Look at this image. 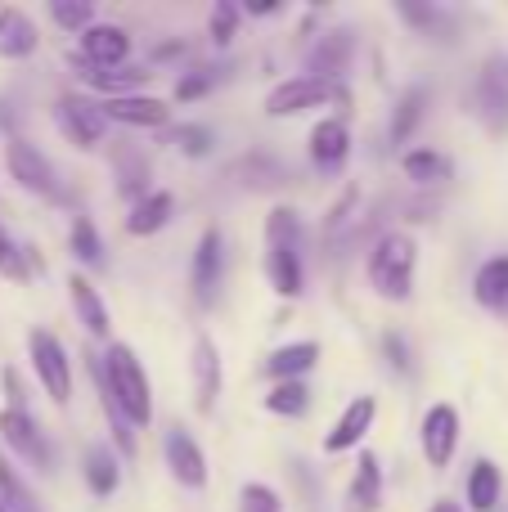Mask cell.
I'll list each match as a JSON object with an SVG mask.
<instances>
[{
	"mask_svg": "<svg viewBox=\"0 0 508 512\" xmlns=\"http://www.w3.org/2000/svg\"><path fill=\"white\" fill-rule=\"evenodd\" d=\"M414 261L419 248L405 230H387L383 239L369 248V288L383 301H410L414 292Z\"/></svg>",
	"mask_w": 508,
	"mask_h": 512,
	"instance_id": "6da1fadb",
	"label": "cell"
},
{
	"mask_svg": "<svg viewBox=\"0 0 508 512\" xmlns=\"http://www.w3.org/2000/svg\"><path fill=\"white\" fill-rule=\"evenodd\" d=\"M104 378H108V387H113L122 414L131 418V427H149L153 423V387H149V373H144L140 355L126 342H113L104 351Z\"/></svg>",
	"mask_w": 508,
	"mask_h": 512,
	"instance_id": "7a4b0ae2",
	"label": "cell"
},
{
	"mask_svg": "<svg viewBox=\"0 0 508 512\" xmlns=\"http://www.w3.org/2000/svg\"><path fill=\"white\" fill-rule=\"evenodd\" d=\"M464 108L491 135H504L508 131V59H504V54H495V59L482 63L473 90L464 95Z\"/></svg>",
	"mask_w": 508,
	"mask_h": 512,
	"instance_id": "3957f363",
	"label": "cell"
},
{
	"mask_svg": "<svg viewBox=\"0 0 508 512\" xmlns=\"http://www.w3.org/2000/svg\"><path fill=\"white\" fill-rule=\"evenodd\" d=\"M27 355H32V369L41 378V387L50 391L54 405H68L72 396V360L63 351V342L50 333V328H32L27 333Z\"/></svg>",
	"mask_w": 508,
	"mask_h": 512,
	"instance_id": "277c9868",
	"label": "cell"
},
{
	"mask_svg": "<svg viewBox=\"0 0 508 512\" xmlns=\"http://www.w3.org/2000/svg\"><path fill=\"white\" fill-rule=\"evenodd\" d=\"M54 122H59L63 140L81 153L99 149V144H104V131H108L104 104H95V99H86V95H63L59 104H54Z\"/></svg>",
	"mask_w": 508,
	"mask_h": 512,
	"instance_id": "5b68a950",
	"label": "cell"
},
{
	"mask_svg": "<svg viewBox=\"0 0 508 512\" xmlns=\"http://www.w3.org/2000/svg\"><path fill=\"white\" fill-rule=\"evenodd\" d=\"M329 99L347 104V95H342V90H333L329 81L302 72V77H288V81H279V86L270 90V95H266V113L270 117H297V113H311V108L329 104Z\"/></svg>",
	"mask_w": 508,
	"mask_h": 512,
	"instance_id": "8992f818",
	"label": "cell"
},
{
	"mask_svg": "<svg viewBox=\"0 0 508 512\" xmlns=\"http://www.w3.org/2000/svg\"><path fill=\"white\" fill-rule=\"evenodd\" d=\"M0 436H5V445L27 463V468H36V472L54 468L50 441H45V432L36 427V418L27 414V409H5V414H0Z\"/></svg>",
	"mask_w": 508,
	"mask_h": 512,
	"instance_id": "52a82bcc",
	"label": "cell"
},
{
	"mask_svg": "<svg viewBox=\"0 0 508 512\" xmlns=\"http://www.w3.org/2000/svg\"><path fill=\"white\" fill-rule=\"evenodd\" d=\"M5 162H9V176H14L18 185L27 189V194H41V198H54V194H59V176H54V162L45 158L36 144L9 140Z\"/></svg>",
	"mask_w": 508,
	"mask_h": 512,
	"instance_id": "ba28073f",
	"label": "cell"
},
{
	"mask_svg": "<svg viewBox=\"0 0 508 512\" xmlns=\"http://www.w3.org/2000/svg\"><path fill=\"white\" fill-rule=\"evenodd\" d=\"M419 441H423V459H428L432 472L450 468V459H455V450H459V414H455V405H432L428 414H423Z\"/></svg>",
	"mask_w": 508,
	"mask_h": 512,
	"instance_id": "9c48e42d",
	"label": "cell"
},
{
	"mask_svg": "<svg viewBox=\"0 0 508 512\" xmlns=\"http://www.w3.org/2000/svg\"><path fill=\"white\" fill-rule=\"evenodd\" d=\"M221 279H225V239L221 230H203V239L194 248V270H189V288H194L198 306H212L216 292H221Z\"/></svg>",
	"mask_w": 508,
	"mask_h": 512,
	"instance_id": "30bf717a",
	"label": "cell"
},
{
	"mask_svg": "<svg viewBox=\"0 0 508 512\" xmlns=\"http://www.w3.org/2000/svg\"><path fill=\"white\" fill-rule=\"evenodd\" d=\"M189 369H194V405H198V414H212L216 400H221L225 373H221V351H216V342L207 333L194 337V360H189Z\"/></svg>",
	"mask_w": 508,
	"mask_h": 512,
	"instance_id": "8fae6325",
	"label": "cell"
},
{
	"mask_svg": "<svg viewBox=\"0 0 508 512\" xmlns=\"http://www.w3.org/2000/svg\"><path fill=\"white\" fill-rule=\"evenodd\" d=\"M126 54H131V36L117 23H95L90 32H81V59L99 72L126 68Z\"/></svg>",
	"mask_w": 508,
	"mask_h": 512,
	"instance_id": "7c38bea8",
	"label": "cell"
},
{
	"mask_svg": "<svg viewBox=\"0 0 508 512\" xmlns=\"http://www.w3.org/2000/svg\"><path fill=\"white\" fill-rule=\"evenodd\" d=\"M162 454H167V468H171V477H176L180 486H189V490L207 486V459H203L198 441L185 432V427H171L167 441H162Z\"/></svg>",
	"mask_w": 508,
	"mask_h": 512,
	"instance_id": "4fadbf2b",
	"label": "cell"
},
{
	"mask_svg": "<svg viewBox=\"0 0 508 512\" xmlns=\"http://www.w3.org/2000/svg\"><path fill=\"white\" fill-rule=\"evenodd\" d=\"M351 54H356V32L351 27H333V32H324L320 41H315V50H311V77H320V81H338V77H347V68H351Z\"/></svg>",
	"mask_w": 508,
	"mask_h": 512,
	"instance_id": "5bb4252c",
	"label": "cell"
},
{
	"mask_svg": "<svg viewBox=\"0 0 508 512\" xmlns=\"http://www.w3.org/2000/svg\"><path fill=\"white\" fill-rule=\"evenodd\" d=\"M351 158V131L342 117H324V122L311 126V162L324 171V176H333V171H342Z\"/></svg>",
	"mask_w": 508,
	"mask_h": 512,
	"instance_id": "9a60e30c",
	"label": "cell"
},
{
	"mask_svg": "<svg viewBox=\"0 0 508 512\" xmlns=\"http://www.w3.org/2000/svg\"><path fill=\"white\" fill-rule=\"evenodd\" d=\"M374 414H378V400L374 396H356L347 409H342L338 423H333V432L324 436V450H329V454L356 450V445L365 441V432L374 427Z\"/></svg>",
	"mask_w": 508,
	"mask_h": 512,
	"instance_id": "2e32d148",
	"label": "cell"
},
{
	"mask_svg": "<svg viewBox=\"0 0 508 512\" xmlns=\"http://www.w3.org/2000/svg\"><path fill=\"white\" fill-rule=\"evenodd\" d=\"M104 117L108 122L144 126V131H153V126H167L171 108L162 104V99H153V95H117V99H104Z\"/></svg>",
	"mask_w": 508,
	"mask_h": 512,
	"instance_id": "e0dca14e",
	"label": "cell"
},
{
	"mask_svg": "<svg viewBox=\"0 0 508 512\" xmlns=\"http://www.w3.org/2000/svg\"><path fill=\"white\" fill-rule=\"evenodd\" d=\"M108 153H113V171H117V194L135 198V203H140V198H149L153 189H149V158H144V149L117 140Z\"/></svg>",
	"mask_w": 508,
	"mask_h": 512,
	"instance_id": "ac0fdd59",
	"label": "cell"
},
{
	"mask_svg": "<svg viewBox=\"0 0 508 512\" xmlns=\"http://www.w3.org/2000/svg\"><path fill=\"white\" fill-rule=\"evenodd\" d=\"M383 508V468H378V454H360L356 472H351L347 486V512H378Z\"/></svg>",
	"mask_w": 508,
	"mask_h": 512,
	"instance_id": "d6986e66",
	"label": "cell"
},
{
	"mask_svg": "<svg viewBox=\"0 0 508 512\" xmlns=\"http://www.w3.org/2000/svg\"><path fill=\"white\" fill-rule=\"evenodd\" d=\"M315 360H320V346L315 342H288L266 355L261 373H266L270 382H302V373H311Z\"/></svg>",
	"mask_w": 508,
	"mask_h": 512,
	"instance_id": "ffe728a7",
	"label": "cell"
},
{
	"mask_svg": "<svg viewBox=\"0 0 508 512\" xmlns=\"http://www.w3.org/2000/svg\"><path fill=\"white\" fill-rule=\"evenodd\" d=\"M41 45L36 23L14 5H0V59H27Z\"/></svg>",
	"mask_w": 508,
	"mask_h": 512,
	"instance_id": "44dd1931",
	"label": "cell"
},
{
	"mask_svg": "<svg viewBox=\"0 0 508 512\" xmlns=\"http://www.w3.org/2000/svg\"><path fill=\"white\" fill-rule=\"evenodd\" d=\"M266 279L279 297L297 301L306 292V270H302V252L297 248H266Z\"/></svg>",
	"mask_w": 508,
	"mask_h": 512,
	"instance_id": "7402d4cb",
	"label": "cell"
},
{
	"mask_svg": "<svg viewBox=\"0 0 508 512\" xmlns=\"http://www.w3.org/2000/svg\"><path fill=\"white\" fill-rule=\"evenodd\" d=\"M68 297H72V310H77L81 328H86L90 337H99V342H104V337H108V306H104V297L95 292V283H90L86 274H72V279H68Z\"/></svg>",
	"mask_w": 508,
	"mask_h": 512,
	"instance_id": "603a6c76",
	"label": "cell"
},
{
	"mask_svg": "<svg viewBox=\"0 0 508 512\" xmlns=\"http://www.w3.org/2000/svg\"><path fill=\"white\" fill-rule=\"evenodd\" d=\"M171 216H176V198H171L167 189H153L149 198H140V203L131 207V216H126V234H131V239H149V234H158Z\"/></svg>",
	"mask_w": 508,
	"mask_h": 512,
	"instance_id": "cb8c5ba5",
	"label": "cell"
},
{
	"mask_svg": "<svg viewBox=\"0 0 508 512\" xmlns=\"http://www.w3.org/2000/svg\"><path fill=\"white\" fill-rule=\"evenodd\" d=\"M396 14H401L410 27H419L423 36L441 41V45H450V41H455V32H459L455 14H450V9H441V5H419V0H401V5H396Z\"/></svg>",
	"mask_w": 508,
	"mask_h": 512,
	"instance_id": "d4e9b609",
	"label": "cell"
},
{
	"mask_svg": "<svg viewBox=\"0 0 508 512\" xmlns=\"http://www.w3.org/2000/svg\"><path fill=\"white\" fill-rule=\"evenodd\" d=\"M90 378H95V387H99V405H104V414H108V432H113L117 454H135V427H131V418L122 414V405H117L113 387H108L104 360H90Z\"/></svg>",
	"mask_w": 508,
	"mask_h": 512,
	"instance_id": "484cf974",
	"label": "cell"
},
{
	"mask_svg": "<svg viewBox=\"0 0 508 512\" xmlns=\"http://www.w3.org/2000/svg\"><path fill=\"white\" fill-rule=\"evenodd\" d=\"M86 486L99 499L117 495V486H122V463H117V454L108 445H90L86 450Z\"/></svg>",
	"mask_w": 508,
	"mask_h": 512,
	"instance_id": "4316f807",
	"label": "cell"
},
{
	"mask_svg": "<svg viewBox=\"0 0 508 512\" xmlns=\"http://www.w3.org/2000/svg\"><path fill=\"white\" fill-rule=\"evenodd\" d=\"M473 297L482 301L486 310H508V256H491V261L477 270L473 279Z\"/></svg>",
	"mask_w": 508,
	"mask_h": 512,
	"instance_id": "83f0119b",
	"label": "cell"
},
{
	"mask_svg": "<svg viewBox=\"0 0 508 512\" xmlns=\"http://www.w3.org/2000/svg\"><path fill=\"white\" fill-rule=\"evenodd\" d=\"M423 113H428V90L423 86H410L401 99H396L392 108V126H387V140L392 144H405L414 135V126L423 122Z\"/></svg>",
	"mask_w": 508,
	"mask_h": 512,
	"instance_id": "f1b7e54d",
	"label": "cell"
},
{
	"mask_svg": "<svg viewBox=\"0 0 508 512\" xmlns=\"http://www.w3.org/2000/svg\"><path fill=\"white\" fill-rule=\"evenodd\" d=\"M500 468H495L491 459H477L473 468H468V508L473 512H491L500 504Z\"/></svg>",
	"mask_w": 508,
	"mask_h": 512,
	"instance_id": "f546056e",
	"label": "cell"
},
{
	"mask_svg": "<svg viewBox=\"0 0 508 512\" xmlns=\"http://www.w3.org/2000/svg\"><path fill=\"white\" fill-rule=\"evenodd\" d=\"M401 171L414 180V185H441V180H450V158L437 149H410L401 158Z\"/></svg>",
	"mask_w": 508,
	"mask_h": 512,
	"instance_id": "4dcf8cb0",
	"label": "cell"
},
{
	"mask_svg": "<svg viewBox=\"0 0 508 512\" xmlns=\"http://www.w3.org/2000/svg\"><path fill=\"white\" fill-rule=\"evenodd\" d=\"M68 248H72V256H77L81 265H90V270H104V265H108L104 239H99V230H95V221H90V216H72Z\"/></svg>",
	"mask_w": 508,
	"mask_h": 512,
	"instance_id": "1f68e13d",
	"label": "cell"
},
{
	"mask_svg": "<svg viewBox=\"0 0 508 512\" xmlns=\"http://www.w3.org/2000/svg\"><path fill=\"white\" fill-rule=\"evenodd\" d=\"M266 409L279 418H302L311 409V391H306V382H275L266 396Z\"/></svg>",
	"mask_w": 508,
	"mask_h": 512,
	"instance_id": "d6a6232c",
	"label": "cell"
},
{
	"mask_svg": "<svg viewBox=\"0 0 508 512\" xmlns=\"http://www.w3.org/2000/svg\"><path fill=\"white\" fill-rule=\"evenodd\" d=\"M266 248H302V216L293 207H275L266 216Z\"/></svg>",
	"mask_w": 508,
	"mask_h": 512,
	"instance_id": "836d02e7",
	"label": "cell"
},
{
	"mask_svg": "<svg viewBox=\"0 0 508 512\" xmlns=\"http://www.w3.org/2000/svg\"><path fill=\"white\" fill-rule=\"evenodd\" d=\"M0 499H5L9 512H41V508H36V495L27 490V481L18 477L9 459H0Z\"/></svg>",
	"mask_w": 508,
	"mask_h": 512,
	"instance_id": "e575fe53",
	"label": "cell"
},
{
	"mask_svg": "<svg viewBox=\"0 0 508 512\" xmlns=\"http://www.w3.org/2000/svg\"><path fill=\"white\" fill-rule=\"evenodd\" d=\"M50 14L63 32H90L95 27V5L90 0H54Z\"/></svg>",
	"mask_w": 508,
	"mask_h": 512,
	"instance_id": "d590c367",
	"label": "cell"
},
{
	"mask_svg": "<svg viewBox=\"0 0 508 512\" xmlns=\"http://www.w3.org/2000/svg\"><path fill=\"white\" fill-rule=\"evenodd\" d=\"M167 140L176 144L180 153H189V158H207V153H212V144H216V135L207 131V126H198V122H185V126H176Z\"/></svg>",
	"mask_w": 508,
	"mask_h": 512,
	"instance_id": "8d00e7d4",
	"label": "cell"
},
{
	"mask_svg": "<svg viewBox=\"0 0 508 512\" xmlns=\"http://www.w3.org/2000/svg\"><path fill=\"white\" fill-rule=\"evenodd\" d=\"M239 14L243 9L234 0H216L212 18H207V32H212V45H230L234 32H239Z\"/></svg>",
	"mask_w": 508,
	"mask_h": 512,
	"instance_id": "74e56055",
	"label": "cell"
},
{
	"mask_svg": "<svg viewBox=\"0 0 508 512\" xmlns=\"http://www.w3.org/2000/svg\"><path fill=\"white\" fill-rule=\"evenodd\" d=\"M239 508L243 512H284V504H279L275 490H270V486H252V481L239 490Z\"/></svg>",
	"mask_w": 508,
	"mask_h": 512,
	"instance_id": "f35d334b",
	"label": "cell"
},
{
	"mask_svg": "<svg viewBox=\"0 0 508 512\" xmlns=\"http://www.w3.org/2000/svg\"><path fill=\"white\" fill-rule=\"evenodd\" d=\"M212 86H216V72L212 68H198V72H189V77L176 81V99H180V104H189V99H203Z\"/></svg>",
	"mask_w": 508,
	"mask_h": 512,
	"instance_id": "ab89813d",
	"label": "cell"
},
{
	"mask_svg": "<svg viewBox=\"0 0 508 512\" xmlns=\"http://www.w3.org/2000/svg\"><path fill=\"white\" fill-rule=\"evenodd\" d=\"M0 274L5 279H27V261L18 252V243L5 234V225H0Z\"/></svg>",
	"mask_w": 508,
	"mask_h": 512,
	"instance_id": "60d3db41",
	"label": "cell"
},
{
	"mask_svg": "<svg viewBox=\"0 0 508 512\" xmlns=\"http://www.w3.org/2000/svg\"><path fill=\"white\" fill-rule=\"evenodd\" d=\"M383 355H387V364H392L396 373H410V369H414L410 346H405L401 333H383Z\"/></svg>",
	"mask_w": 508,
	"mask_h": 512,
	"instance_id": "b9f144b4",
	"label": "cell"
},
{
	"mask_svg": "<svg viewBox=\"0 0 508 512\" xmlns=\"http://www.w3.org/2000/svg\"><path fill=\"white\" fill-rule=\"evenodd\" d=\"M351 207H356V189H347V194H342V203L329 212V221H324V234H338L342 225L351 221Z\"/></svg>",
	"mask_w": 508,
	"mask_h": 512,
	"instance_id": "7bdbcfd3",
	"label": "cell"
},
{
	"mask_svg": "<svg viewBox=\"0 0 508 512\" xmlns=\"http://www.w3.org/2000/svg\"><path fill=\"white\" fill-rule=\"evenodd\" d=\"M248 14H279V0H261V5H248Z\"/></svg>",
	"mask_w": 508,
	"mask_h": 512,
	"instance_id": "ee69618b",
	"label": "cell"
},
{
	"mask_svg": "<svg viewBox=\"0 0 508 512\" xmlns=\"http://www.w3.org/2000/svg\"><path fill=\"white\" fill-rule=\"evenodd\" d=\"M171 54H185V45H158V59H171Z\"/></svg>",
	"mask_w": 508,
	"mask_h": 512,
	"instance_id": "f6af8a7d",
	"label": "cell"
},
{
	"mask_svg": "<svg viewBox=\"0 0 508 512\" xmlns=\"http://www.w3.org/2000/svg\"><path fill=\"white\" fill-rule=\"evenodd\" d=\"M432 512H464V508L450 504V499H437V504H432Z\"/></svg>",
	"mask_w": 508,
	"mask_h": 512,
	"instance_id": "bcb514c9",
	"label": "cell"
},
{
	"mask_svg": "<svg viewBox=\"0 0 508 512\" xmlns=\"http://www.w3.org/2000/svg\"><path fill=\"white\" fill-rule=\"evenodd\" d=\"M0 512H9V508H5V499H0Z\"/></svg>",
	"mask_w": 508,
	"mask_h": 512,
	"instance_id": "7dc6e473",
	"label": "cell"
}]
</instances>
